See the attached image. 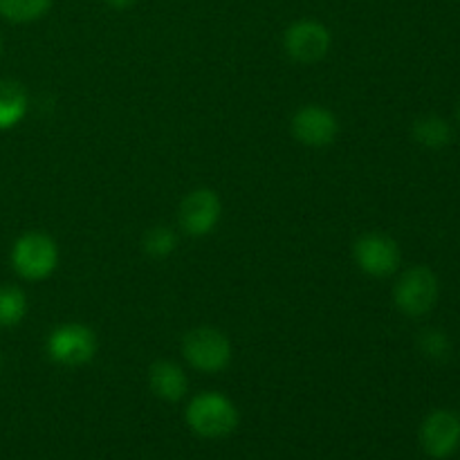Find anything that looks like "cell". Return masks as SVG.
Returning <instances> with one entry per match:
<instances>
[{
  "instance_id": "1",
  "label": "cell",
  "mask_w": 460,
  "mask_h": 460,
  "mask_svg": "<svg viewBox=\"0 0 460 460\" xmlns=\"http://www.w3.org/2000/svg\"><path fill=\"white\" fill-rule=\"evenodd\" d=\"M187 422L202 438H223L238 427V409L223 394L207 391L189 402Z\"/></svg>"
},
{
  "instance_id": "2",
  "label": "cell",
  "mask_w": 460,
  "mask_h": 460,
  "mask_svg": "<svg viewBox=\"0 0 460 460\" xmlns=\"http://www.w3.org/2000/svg\"><path fill=\"white\" fill-rule=\"evenodd\" d=\"M12 263L13 270L27 281H43L58 265L57 243L40 232L25 234L13 243Z\"/></svg>"
},
{
  "instance_id": "3",
  "label": "cell",
  "mask_w": 460,
  "mask_h": 460,
  "mask_svg": "<svg viewBox=\"0 0 460 460\" xmlns=\"http://www.w3.org/2000/svg\"><path fill=\"white\" fill-rule=\"evenodd\" d=\"M182 353L193 368L202 373H220L232 362V344L220 331L209 326L193 328L184 335Z\"/></svg>"
},
{
  "instance_id": "4",
  "label": "cell",
  "mask_w": 460,
  "mask_h": 460,
  "mask_svg": "<svg viewBox=\"0 0 460 460\" xmlns=\"http://www.w3.org/2000/svg\"><path fill=\"white\" fill-rule=\"evenodd\" d=\"M438 277L425 265L407 270L395 283L394 299L395 305L407 317H422L429 313L438 301Z\"/></svg>"
},
{
  "instance_id": "5",
  "label": "cell",
  "mask_w": 460,
  "mask_h": 460,
  "mask_svg": "<svg viewBox=\"0 0 460 460\" xmlns=\"http://www.w3.org/2000/svg\"><path fill=\"white\" fill-rule=\"evenodd\" d=\"M97 353V337L84 323H66L48 337V355L63 367L88 364Z\"/></svg>"
},
{
  "instance_id": "6",
  "label": "cell",
  "mask_w": 460,
  "mask_h": 460,
  "mask_svg": "<svg viewBox=\"0 0 460 460\" xmlns=\"http://www.w3.org/2000/svg\"><path fill=\"white\" fill-rule=\"evenodd\" d=\"M353 259L358 268L367 272L368 277L385 279L398 270L402 254H400L398 243L391 236L380 232H368L355 241Z\"/></svg>"
},
{
  "instance_id": "7",
  "label": "cell",
  "mask_w": 460,
  "mask_h": 460,
  "mask_svg": "<svg viewBox=\"0 0 460 460\" xmlns=\"http://www.w3.org/2000/svg\"><path fill=\"white\" fill-rule=\"evenodd\" d=\"M283 48L296 63H317L331 49V31L319 21H296L283 34Z\"/></svg>"
},
{
  "instance_id": "8",
  "label": "cell",
  "mask_w": 460,
  "mask_h": 460,
  "mask_svg": "<svg viewBox=\"0 0 460 460\" xmlns=\"http://www.w3.org/2000/svg\"><path fill=\"white\" fill-rule=\"evenodd\" d=\"M220 214H223V205H220L218 193L211 189H196L180 205V227L189 236H207L216 229Z\"/></svg>"
},
{
  "instance_id": "9",
  "label": "cell",
  "mask_w": 460,
  "mask_h": 460,
  "mask_svg": "<svg viewBox=\"0 0 460 460\" xmlns=\"http://www.w3.org/2000/svg\"><path fill=\"white\" fill-rule=\"evenodd\" d=\"M420 445L431 458L452 456L460 445V418L445 409L429 413L420 427Z\"/></svg>"
},
{
  "instance_id": "10",
  "label": "cell",
  "mask_w": 460,
  "mask_h": 460,
  "mask_svg": "<svg viewBox=\"0 0 460 460\" xmlns=\"http://www.w3.org/2000/svg\"><path fill=\"white\" fill-rule=\"evenodd\" d=\"M340 133L337 117L323 106H304L292 117V135L305 146H328Z\"/></svg>"
},
{
  "instance_id": "11",
  "label": "cell",
  "mask_w": 460,
  "mask_h": 460,
  "mask_svg": "<svg viewBox=\"0 0 460 460\" xmlns=\"http://www.w3.org/2000/svg\"><path fill=\"white\" fill-rule=\"evenodd\" d=\"M148 385H151L153 394L157 398L166 400V402H178L187 395L189 389L187 376H184L182 368L173 362H166V359L153 364L151 371H148Z\"/></svg>"
},
{
  "instance_id": "12",
  "label": "cell",
  "mask_w": 460,
  "mask_h": 460,
  "mask_svg": "<svg viewBox=\"0 0 460 460\" xmlns=\"http://www.w3.org/2000/svg\"><path fill=\"white\" fill-rule=\"evenodd\" d=\"M27 112V93L18 81L0 79V130L13 128Z\"/></svg>"
},
{
  "instance_id": "13",
  "label": "cell",
  "mask_w": 460,
  "mask_h": 460,
  "mask_svg": "<svg viewBox=\"0 0 460 460\" xmlns=\"http://www.w3.org/2000/svg\"><path fill=\"white\" fill-rule=\"evenodd\" d=\"M413 139L427 148H443L452 142V126L443 117L427 115L413 124Z\"/></svg>"
},
{
  "instance_id": "14",
  "label": "cell",
  "mask_w": 460,
  "mask_h": 460,
  "mask_svg": "<svg viewBox=\"0 0 460 460\" xmlns=\"http://www.w3.org/2000/svg\"><path fill=\"white\" fill-rule=\"evenodd\" d=\"M27 314V296L16 286H0V326L12 328Z\"/></svg>"
},
{
  "instance_id": "15",
  "label": "cell",
  "mask_w": 460,
  "mask_h": 460,
  "mask_svg": "<svg viewBox=\"0 0 460 460\" xmlns=\"http://www.w3.org/2000/svg\"><path fill=\"white\" fill-rule=\"evenodd\" d=\"M52 0H0V13L7 21L30 22L48 12Z\"/></svg>"
},
{
  "instance_id": "16",
  "label": "cell",
  "mask_w": 460,
  "mask_h": 460,
  "mask_svg": "<svg viewBox=\"0 0 460 460\" xmlns=\"http://www.w3.org/2000/svg\"><path fill=\"white\" fill-rule=\"evenodd\" d=\"M142 245L144 252H146L148 256H153V259H166V256H171L175 252L178 236H175V232L171 227L160 225V227H151L144 234Z\"/></svg>"
},
{
  "instance_id": "17",
  "label": "cell",
  "mask_w": 460,
  "mask_h": 460,
  "mask_svg": "<svg viewBox=\"0 0 460 460\" xmlns=\"http://www.w3.org/2000/svg\"><path fill=\"white\" fill-rule=\"evenodd\" d=\"M418 346H420L425 358L436 359V362H443L452 353V341L438 328H427V331H422L420 337H418Z\"/></svg>"
},
{
  "instance_id": "18",
  "label": "cell",
  "mask_w": 460,
  "mask_h": 460,
  "mask_svg": "<svg viewBox=\"0 0 460 460\" xmlns=\"http://www.w3.org/2000/svg\"><path fill=\"white\" fill-rule=\"evenodd\" d=\"M106 3L111 4V7H115V9H126V7H130L135 0H106Z\"/></svg>"
},
{
  "instance_id": "19",
  "label": "cell",
  "mask_w": 460,
  "mask_h": 460,
  "mask_svg": "<svg viewBox=\"0 0 460 460\" xmlns=\"http://www.w3.org/2000/svg\"><path fill=\"white\" fill-rule=\"evenodd\" d=\"M0 364H3V359H0Z\"/></svg>"
},
{
  "instance_id": "20",
  "label": "cell",
  "mask_w": 460,
  "mask_h": 460,
  "mask_svg": "<svg viewBox=\"0 0 460 460\" xmlns=\"http://www.w3.org/2000/svg\"><path fill=\"white\" fill-rule=\"evenodd\" d=\"M458 115H460V111H458Z\"/></svg>"
}]
</instances>
